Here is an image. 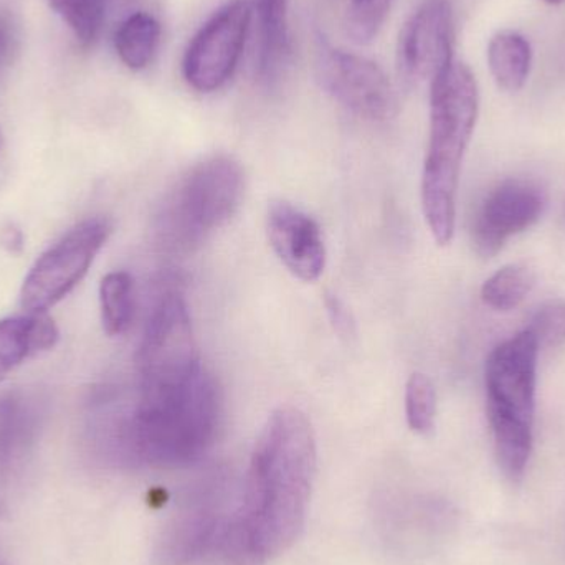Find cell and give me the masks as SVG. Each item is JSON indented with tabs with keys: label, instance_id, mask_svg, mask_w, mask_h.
Returning <instances> with one entry per match:
<instances>
[{
	"label": "cell",
	"instance_id": "6da1fadb",
	"mask_svg": "<svg viewBox=\"0 0 565 565\" xmlns=\"http://www.w3.org/2000/svg\"><path fill=\"white\" fill-rule=\"evenodd\" d=\"M311 422L281 407L265 424L248 468L245 493L217 544L227 565H265L288 551L302 531L316 475Z\"/></svg>",
	"mask_w": 565,
	"mask_h": 565
},
{
	"label": "cell",
	"instance_id": "7a4b0ae2",
	"mask_svg": "<svg viewBox=\"0 0 565 565\" xmlns=\"http://www.w3.org/2000/svg\"><path fill=\"white\" fill-rule=\"evenodd\" d=\"M221 420V397L204 367L189 377L141 384V397L121 428L132 460L154 467H184L204 457Z\"/></svg>",
	"mask_w": 565,
	"mask_h": 565
},
{
	"label": "cell",
	"instance_id": "3957f363",
	"mask_svg": "<svg viewBox=\"0 0 565 565\" xmlns=\"http://www.w3.org/2000/svg\"><path fill=\"white\" fill-rule=\"evenodd\" d=\"M480 111L477 79L455 60L430 83V139L422 175L425 221L440 247L454 241L461 162Z\"/></svg>",
	"mask_w": 565,
	"mask_h": 565
},
{
	"label": "cell",
	"instance_id": "277c9868",
	"mask_svg": "<svg viewBox=\"0 0 565 565\" xmlns=\"http://www.w3.org/2000/svg\"><path fill=\"white\" fill-rule=\"evenodd\" d=\"M540 345L530 331L493 349L487 362V411L503 473L520 481L533 451Z\"/></svg>",
	"mask_w": 565,
	"mask_h": 565
},
{
	"label": "cell",
	"instance_id": "5b68a950",
	"mask_svg": "<svg viewBox=\"0 0 565 565\" xmlns=\"http://www.w3.org/2000/svg\"><path fill=\"white\" fill-rule=\"evenodd\" d=\"M244 192V169L231 156H212L192 166L162 204V242L174 252L201 247L237 214Z\"/></svg>",
	"mask_w": 565,
	"mask_h": 565
},
{
	"label": "cell",
	"instance_id": "8992f818",
	"mask_svg": "<svg viewBox=\"0 0 565 565\" xmlns=\"http://www.w3.org/2000/svg\"><path fill=\"white\" fill-rule=\"evenodd\" d=\"M111 234L106 218L93 217L75 225L30 268L20 289L25 312H46L65 299L92 268Z\"/></svg>",
	"mask_w": 565,
	"mask_h": 565
},
{
	"label": "cell",
	"instance_id": "52a82bcc",
	"mask_svg": "<svg viewBox=\"0 0 565 565\" xmlns=\"http://www.w3.org/2000/svg\"><path fill=\"white\" fill-rule=\"evenodd\" d=\"M318 72L326 92L352 115L377 122L397 115L394 85L372 60L319 40Z\"/></svg>",
	"mask_w": 565,
	"mask_h": 565
},
{
	"label": "cell",
	"instance_id": "ba28073f",
	"mask_svg": "<svg viewBox=\"0 0 565 565\" xmlns=\"http://www.w3.org/2000/svg\"><path fill=\"white\" fill-rule=\"evenodd\" d=\"M252 6L244 0L227 3L195 33L185 52L182 72L199 93L217 92L237 70L247 42Z\"/></svg>",
	"mask_w": 565,
	"mask_h": 565
},
{
	"label": "cell",
	"instance_id": "9c48e42d",
	"mask_svg": "<svg viewBox=\"0 0 565 565\" xmlns=\"http://www.w3.org/2000/svg\"><path fill=\"white\" fill-rule=\"evenodd\" d=\"M141 384L175 381L202 369L188 306L168 292L149 319L138 355Z\"/></svg>",
	"mask_w": 565,
	"mask_h": 565
},
{
	"label": "cell",
	"instance_id": "30bf717a",
	"mask_svg": "<svg viewBox=\"0 0 565 565\" xmlns=\"http://www.w3.org/2000/svg\"><path fill=\"white\" fill-rule=\"evenodd\" d=\"M454 45L451 0H425L402 29L398 72L408 83H431L455 62Z\"/></svg>",
	"mask_w": 565,
	"mask_h": 565
},
{
	"label": "cell",
	"instance_id": "8fae6325",
	"mask_svg": "<svg viewBox=\"0 0 565 565\" xmlns=\"http://www.w3.org/2000/svg\"><path fill=\"white\" fill-rule=\"evenodd\" d=\"M547 207V194L537 182L508 179L493 189L478 211L473 244L478 254L493 258L513 235L537 224Z\"/></svg>",
	"mask_w": 565,
	"mask_h": 565
},
{
	"label": "cell",
	"instance_id": "7c38bea8",
	"mask_svg": "<svg viewBox=\"0 0 565 565\" xmlns=\"http://www.w3.org/2000/svg\"><path fill=\"white\" fill-rule=\"evenodd\" d=\"M222 488H202L184 501L162 531L156 557L161 565H189L217 550L231 514L224 513Z\"/></svg>",
	"mask_w": 565,
	"mask_h": 565
},
{
	"label": "cell",
	"instance_id": "4fadbf2b",
	"mask_svg": "<svg viewBox=\"0 0 565 565\" xmlns=\"http://www.w3.org/2000/svg\"><path fill=\"white\" fill-rule=\"evenodd\" d=\"M268 238L275 254L298 280H319L326 268V245L318 222L286 201L271 202Z\"/></svg>",
	"mask_w": 565,
	"mask_h": 565
},
{
	"label": "cell",
	"instance_id": "5bb4252c",
	"mask_svg": "<svg viewBox=\"0 0 565 565\" xmlns=\"http://www.w3.org/2000/svg\"><path fill=\"white\" fill-rule=\"evenodd\" d=\"M58 335L46 312L0 319V382L26 359L55 348Z\"/></svg>",
	"mask_w": 565,
	"mask_h": 565
},
{
	"label": "cell",
	"instance_id": "9a60e30c",
	"mask_svg": "<svg viewBox=\"0 0 565 565\" xmlns=\"http://www.w3.org/2000/svg\"><path fill=\"white\" fill-rule=\"evenodd\" d=\"M258 23V76L262 82L280 79L291 56L289 0H255Z\"/></svg>",
	"mask_w": 565,
	"mask_h": 565
},
{
	"label": "cell",
	"instance_id": "2e32d148",
	"mask_svg": "<svg viewBox=\"0 0 565 565\" xmlns=\"http://www.w3.org/2000/svg\"><path fill=\"white\" fill-rule=\"evenodd\" d=\"M488 63L498 86L504 92L516 93L530 78L533 50L526 36L513 30H504L491 39Z\"/></svg>",
	"mask_w": 565,
	"mask_h": 565
},
{
	"label": "cell",
	"instance_id": "e0dca14e",
	"mask_svg": "<svg viewBox=\"0 0 565 565\" xmlns=\"http://www.w3.org/2000/svg\"><path fill=\"white\" fill-rule=\"evenodd\" d=\"M161 42V23L148 12H135L118 26L115 49L129 70L141 72L154 58Z\"/></svg>",
	"mask_w": 565,
	"mask_h": 565
},
{
	"label": "cell",
	"instance_id": "ac0fdd59",
	"mask_svg": "<svg viewBox=\"0 0 565 565\" xmlns=\"http://www.w3.org/2000/svg\"><path fill=\"white\" fill-rule=\"evenodd\" d=\"M103 329L116 338L125 334L135 318V281L126 271H113L99 282Z\"/></svg>",
	"mask_w": 565,
	"mask_h": 565
},
{
	"label": "cell",
	"instance_id": "d6986e66",
	"mask_svg": "<svg viewBox=\"0 0 565 565\" xmlns=\"http://www.w3.org/2000/svg\"><path fill=\"white\" fill-rule=\"evenodd\" d=\"M49 6L72 30L79 46L89 49L102 35L111 0H49Z\"/></svg>",
	"mask_w": 565,
	"mask_h": 565
},
{
	"label": "cell",
	"instance_id": "ffe728a7",
	"mask_svg": "<svg viewBox=\"0 0 565 565\" xmlns=\"http://www.w3.org/2000/svg\"><path fill=\"white\" fill-rule=\"evenodd\" d=\"M536 285V274L526 264H511L484 281L481 299L497 311L518 308Z\"/></svg>",
	"mask_w": 565,
	"mask_h": 565
},
{
	"label": "cell",
	"instance_id": "44dd1931",
	"mask_svg": "<svg viewBox=\"0 0 565 565\" xmlns=\"http://www.w3.org/2000/svg\"><path fill=\"white\" fill-rule=\"evenodd\" d=\"M405 415L408 427L418 435L434 431L437 418V391L428 375L415 372L405 387Z\"/></svg>",
	"mask_w": 565,
	"mask_h": 565
},
{
	"label": "cell",
	"instance_id": "7402d4cb",
	"mask_svg": "<svg viewBox=\"0 0 565 565\" xmlns=\"http://www.w3.org/2000/svg\"><path fill=\"white\" fill-rule=\"evenodd\" d=\"M394 0H351L348 7V33L352 42L367 45L381 32Z\"/></svg>",
	"mask_w": 565,
	"mask_h": 565
},
{
	"label": "cell",
	"instance_id": "603a6c76",
	"mask_svg": "<svg viewBox=\"0 0 565 565\" xmlns=\"http://www.w3.org/2000/svg\"><path fill=\"white\" fill-rule=\"evenodd\" d=\"M527 331L541 348H559L565 342V299L546 302L537 309Z\"/></svg>",
	"mask_w": 565,
	"mask_h": 565
},
{
	"label": "cell",
	"instance_id": "cb8c5ba5",
	"mask_svg": "<svg viewBox=\"0 0 565 565\" xmlns=\"http://www.w3.org/2000/svg\"><path fill=\"white\" fill-rule=\"evenodd\" d=\"M29 427V408L22 398L10 395L0 402V457H9Z\"/></svg>",
	"mask_w": 565,
	"mask_h": 565
},
{
	"label": "cell",
	"instance_id": "d4e9b609",
	"mask_svg": "<svg viewBox=\"0 0 565 565\" xmlns=\"http://www.w3.org/2000/svg\"><path fill=\"white\" fill-rule=\"evenodd\" d=\"M324 305L335 331L341 335L354 334V319H352L348 306L335 295H326Z\"/></svg>",
	"mask_w": 565,
	"mask_h": 565
},
{
	"label": "cell",
	"instance_id": "484cf974",
	"mask_svg": "<svg viewBox=\"0 0 565 565\" xmlns=\"http://www.w3.org/2000/svg\"><path fill=\"white\" fill-rule=\"evenodd\" d=\"M0 247L12 255L22 254L23 247H25V237H23V232L20 231L15 224H12V222L0 228Z\"/></svg>",
	"mask_w": 565,
	"mask_h": 565
},
{
	"label": "cell",
	"instance_id": "4316f807",
	"mask_svg": "<svg viewBox=\"0 0 565 565\" xmlns=\"http://www.w3.org/2000/svg\"><path fill=\"white\" fill-rule=\"evenodd\" d=\"M12 43V32H10L9 22L0 17V62L6 58Z\"/></svg>",
	"mask_w": 565,
	"mask_h": 565
},
{
	"label": "cell",
	"instance_id": "83f0119b",
	"mask_svg": "<svg viewBox=\"0 0 565 565\" xmlns=\"http://www.w3.org/2000/svg\"><path fill=\"white\" fill-rule=\"evenodd\" d=\"M547 3H553V6H559V3H564L565 0H546Z\"/></svg>",
	"mask_w": 565,
	"mask_h": 565
},
{
	"label": "cell",
	"instance_id": "f1b7e54d",
	"mask_svg": "<svg viewBox=\"0 0 565 565\" xmlns=\"http://www.w3.org/2000/svg\"><path fill=\"white\" fill-rule=\"evenodd\" d=\"M0 146H2V132H0Z\"/></svg>",
	"mask_w": 565,
	"mask_h": 565
}]
</instances>
